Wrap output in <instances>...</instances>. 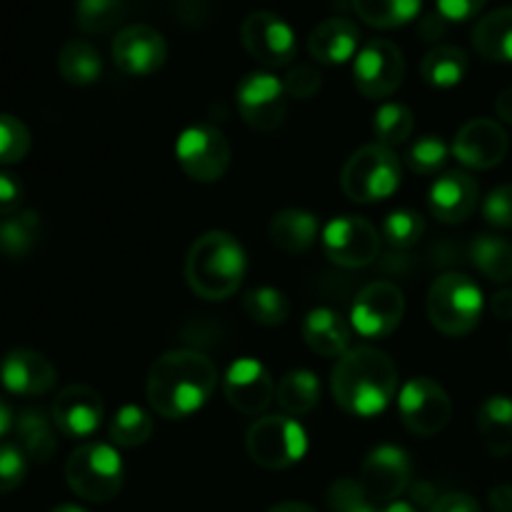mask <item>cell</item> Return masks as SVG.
Masks as SVG:
<instances>
[{"label":"cell","instance_id":"obj_1","mask_svg":"<svg viewBox=\"0 0 512 512\" xmlns=\"http://www.w3.org/2000/svg\"><path fill=\"white\" fill-rule=\"evenodd\" d=\"M215 385L218 373L210 358L195 350H170L150 368L148 403L160 418H188L208 403Z\"/></svg>","mask_w":512,"mask_h":512},{"label":"cell","instance_id":"obj_2","mask_svg":"<svg viewBox=\"0 0 512 512\" xmlns=\"http://www.w3.org/2000/svg\"><path fill=\"white\" fill-rule=\"evenodd\" d=\"M333 398L345 413L375 418L398 393V368L378 348L358 345L338 358L330 378Z\"/></svg>","mask_w":512,"mask_h":512},{"label":"cell","instance_id":"obj_3","mask_svg":"<svg viewBox=\"0 0 512 512\" xmlns=\"http://www.w3.org/2000/svg\"><path fill=\"white\" fill-rule=\"evenodd\" d=\"M248 270V258L238 240L223 230L200 235L185 258V280L205 300H228L238 293Z\"/></svg>","mask_w":512,"mask_h":512},{"label":"cell","instance_id":"obj_4","mask_svg":"<svg viewBox=\"0 0 512 512\" xmlns=\"http://www.w3.org/2000/svg\"><path fill=\"white\" fill-rule=\"evenodd\" d=\"M483 290L463 273H445L428 290V318L450 338H463L478 328L483 318Z\"/></svg>","mask_w":512,"mask_h":512},{"label":"cell","instance_id":"obj_5","mask_svg":"<svg viewBox=\"0 0 512 512\" xmlns=\"http://www.w3.org/2000/svg\"><path fill=\"white\" fill-rule=\"evenodd\" d=\"M65 480L78 498L90 503H108L123 490V460L113 445H80L65 463Z\"/></svg>","mask_w":512,"mask_h":512},{"label":"cell","instance_id":"obj_6","mask_svg":"<svg viewBox=\"0 0 512 512\" xmlns=\"http://www.w3.org/2000/svg\"><path fill=\"white\" fill-rule=\"evenodd\" d=\"M345 195L355 203H378L400 188V160L393 148L380 143L363 145L345 163L340 175Z\"/></svg>","mask_w":512,"mask_h":512},{"label":"cell","instance_id":"obj_7","mask_svg":"<svg viewBox=\"0 0 512 512\" xmlns=\"http://www.w3.org/2000/svg\"><path fill=\"white\" fill-rule=\"evenodd\" d=\"M245 448L260 468L285 470L305 458L308 435L290 415H265L250 425Z\"/></svg>","mask_w":512,"mask_h":512},{"label":"cell","instance_id":"obj_8","mask_svg":"<svg viewBox=\"0 0 512 512\" xmlns=\"http://www.w3.org/2000/svg\"><path fill=\"white\" fill-rule=\"evenodd\" d=\"M175 158L188 178L215 183L230 165V143L223 130L213 125H193L175 140Z\"/></svg>","mask_w":512,"mask_h":512},{"label":"cell","instance_id":"obj_9","mask_svg":"<svg viewBox=\"0 0 512 512\" xmlns=\"http://www.w3.org/2000/svg\"><path fill=\"white\" fill-rule=\"evenodd\" d=\"M235 100L245 123L260 133H273L288 118V90L275 75L248 73L235 88Z\"/></svg>","mask_w":512,"mask_h":512},{"label":"cell","instance_id":"obj_10","mask_svg":"<svg viewBox=\"0 0 512 512\" xmlns=\"http://www.w3.org/2000/svg\"><path fill=\"white\" fill-rule=\"evenodd\" d=\"M353 78L355 88L365 98H388L403 85L405 78V58L403 50L395 43L383 38H375L365 43L353 58Z\"/></svg>","mask_w":512,"mask_h":512},{"label":"cell","instance_id":"obj_11","mask_svg":"<svg viewBox=\"0 0 512 512\" xmlns=\"http://www.w3.org/2000/svg\"><path fill=\"white\" fill-rule=\"evenodd\" d=\"M405 315V295L403 290L388 280L365 285L355 298L350 310V325L358 330V335L368 340L388 338Z\"/></svg>","mask_w":512,"mask_h":512},{"label":"cell","instance_id":"obj_12","mask_svg":"<svg viewBox=\"0 0 512 512\" xmlns=\"http://www.w3.org/2000/svg\"><path fill=\"white\" fill-rule=\"evenodd\" d=\"M398 410L410 433L420 435V438H430V435L440 433L450 423L453 405H450L443 385L435 383L433 378L420 375V378L408 380L403 385L398 395Z\"/></svg>","mask_w":512,"mask_h":512},{"label":"cell","instance_id":"obj_13","mask_svg":"<svg viewBox=\"0 0 512 512\" xmlns=\"http://www.w3.org/2000/svg\"><path fill=\"white\" fill-rule=\"evenodd\" d=\"M240 40L245 50L268 68H283L295 58V50H298L293 28L270 10L250 13L240 25Z\"/></svg>","mask_w":512,"mask_h":512},{"label":"cell","instance_id":"obj_14","mask_svg":"<svg viewBox=\"0 0 512 512\" xmlns=\"http://www.w3.org/2000/svg\"><path fill=\"white\" fill-rule=\"evenodd\" d=\"M323 248L333 263L343 268H365L380 253V235L368 220L340 215L323 230Z\"/></svg>","mask_w":512,"mask_h":512},{"label":"cell","instance_id":"obj_15","mask_svg":"<svg viewBox=\"0 0 512 512\" xmlns=\"http://www.w3.org/2000/svg\"><path fill=\"white\" fill-rule=\"evenodd\" d=\"M410 475H413V465H410L408 453L403 448L378 445L365 458L360 483L365 485L375 503L388 505L410 488Z\"/></svg>","mask_w":512,"mask_h":512},{"label":"cell","instance_id":"obj_16","mask_svg":"<svg viewBox=\"0 0 512 512\" xmlns=\"http://www.w3.org/2000/svg\"><path fill=\"white\" fill-rule=\"evenodd\" d=\"M168 58V43L163 33H158L150 25H128L120 30L113 40V60L125 75H143L158 73Z\"/></svg>","mask_w":512,"mask_h":512},{"label":"cell","instance_id":"obj_17","mask_svg":"<svg viewBox=\"0 0 512 512\" xmlns=\"http://www.w3.org/2000/svg\"><path fill=\"white\" fill-rule=\"evenodd\" d=\"M510 140L503 125L490 118H475L458 130L453 143L455 158L473 170H490L503 163Z\"/></svg>","mask_w":512,"mask_h":512},{"label":"cell","instance_id":"obj_18","mask_svg":"<svg viewBox=\"0 0 512 512\" xmlns=\"http://www.w3.org/2000/svg\"><path fill=\"white\" fill-rule=\"evenodd\" d=\"M103 400L88 385H68L53 400L50 418L65 438H90L103 423Z\"/></svg>","mask_w":512,"mask_h":512},{"label":"cell","instance_id":"obj_19","mask_svg":"<svg viewBox=\"0 0 512 512\" xmlns=\"http://www.w3.org/2000/svg\"><path fill=\"white\" fill-rule=\"evenodd\" d=\"M223 390L228 403L243 415H258L273 403L275 383L263 363L253 358H243L230 365L223 380Z\"/></svg>","mask_w":512,"mask_h":512},{"label":"cell","instance_id":"obj_20","mask_svg":"<svg viewBox=\"0 0 512 512\" xmlns=\"http://www.w3.org/2000/svg\"><path fill=\"white\" fill-rule=\"evenodd\" d=\"M58 373L53 363L38 350L18 348L5 353L0 360V383L10 395L18 398H38L53 390Z\"/></svg>","mask_w":512,"mask_h":512},{"label":"cell","instance_id":"obj_21","mask_svg":"<svg viewBox=\"0 0 512 512\" xmlns=\"http://www.w3.org/2000/svg\"><path fill=\"white\" fill-rule=\"evenodd\" d=\"M480 188L475 178L463 170H453L438 178L430 188V213L443 223H460L478 208Z\"/></svg>","mask_w":512,"mask_h":512},{"label":"cell","instance_id":"obj_22","mask_svg":"<svg viewBox=\"0 0 512 512\" xmlns=\"http://www.w3.org/2000/svg\"><path fill=\"white\" fill-rule=\"evenodd\" d=\"M360 30L348 18H328L313 28L308 38V50L318 63L343 65L358 55Z\"/></svg>","mask_w":512,"mask_h":512},{"label":"cell","instance_id":"obj_23","mask_svg":"<svg viewBox=\"0 0 512 512\" xmlns=\"http://www.w3.org/2000/svg\"><path fill=\"white\" fill-rule=\"evenodd\" d=\"M350 325L330 308H315L303 320V340L323 358H343L350 350Z\"/></svg>","mask_w":512,"mask_h":512},{"label":"cell","instance_id":"obj_24","mask_svg":"<svg viewBox=\"0 0 512 512\" xmlns=\"http://www.w3.org/2000/svg\"><path fill=\"white\" fill-rule=\"evenodd\" d=\"M478 430L485 448L495 458L512 453V398L490 395L478 410Z\"/></svg>","mask_w":512,"mask_h":512},{"label":"cell","instance_id":"obj_25","mask_svg":"<svg viewBox=\"0 0 512 512\" xmlns=\"http://www.w3.org/2000/svg\"><path fill=\"white\" fill-rule=\"evenodd\" d=\"M473 45L485 60L512 63V5L493 10L475 23Z\"/></svg>","mask_w":512,"mask_h":512},{"label":"cell","instance_id":"obj_26","mask_svg":"<svg viewBox=\"0 0 512 512\" xmlns=\"http://www.w3.org/2000/svg\"><path fill=\"white\" fill-rule=\"evenodd\" d=\"M15 435H18V445L28 460L35 463H48L58 450V438H55V423L53 418L38 408H28L18 415L15 420Z\"/></svg>","mask_w":512,"mask_h":512},{"label":"cell","instance_id":"obj_27","mask_svg":"<svg viewBox=\"0 0 512 512\" xmlns=\"http://www.w3.org/2000/svg\"><path fill=\"white\" fill-rule=\"evenodd\" d=\"M270 240L285 253H305L318 238V218L308 210L288 208L280 210L270 220Z\"/></svg>","mask_w":512,"mask_h":512},{"label":"cell","instance_id":"obj_28","mask_svg":"<svg viewBox=\"0 0 512 512\" xmlns=\"http://www.w3.org/2000/svg\"><path fill=\"white\" fill-rule=\"evenodd\" d=\"M470 58L458 45H438L423 58L420 73L433 88H455L468 75Z\"/></svg>","mask_w":512,"mask_h":512},{"label":"cell","instance_id":"obj_29","mask_svg":"<svg viewBox=\"0 0 512 512\" xmlns=\"http://www.w3.org/2000/svg\"><path fill=\"white\" fill-rule=\"evenodd\" d=\"M58 70L65 83L93 85L103 75V58L88 40H68L58 53Z\"/></svg>","mask_w":512,"mask_h":512},{"label":"cell","instance_id":"obj_30","mask_svg":"<svg viewBox=\"0 0 512 512\" xmlns=\"http://www.w3.org/2000/svg\"><path fill=\"white\" fill-rule=\"evenodd\" d=\"M40 240V215L35 210H18L0 223V253L10 260L28 258Z\"/></svg>","mask_w":512,"mask_h":512},{"label":"cell","instance_id":"obj_31","mask_svg":"<svg viewBox=\"0 0 512 512\" xmlns=\"http://www.w3.org/2000/svg\"><path fill=\"white\" fill-rule=\"evenodd\" d=\"M470 260L493 283L512 280V245L498 235H478L470 245Z\"/></svg>","mask_w":512,"mask_h":512},{"label":"cell","instance_id":"obj_32","mask_svg":"<svg viewBox=\"0 0 512 512\" xmlns=\"http://www.w3.org/2000/svg\"><path fill=\"white\" fill-rule=\"evenodd\" d=\"M320 400V383L310 370H290L278 385V403L290 418L313 413Z\"/></svg>","mask_w":512,"mask_h":512},{"label":"cell","instance_id":"obj_33","mask_svg":"<svg viewBox=\"0 0 512 512\" xmlns=\"http://www.w3.org/2000/svg\"><path fill=\"white\" fill-rule=\"evenodd\" d=\"M360 20L373 28L393 30L418 18L423 0H353Z\"/></svg>","mask_w":512,"mask_h":512},{"label":"cell","instance_id":"obj_34","mask_svg":"<svg viewBox=\"0 0 512 512\" xmlns=\"http://www.w3.org/2000/svg\"><path fill=\"white\" fill-rule=\"evenodd\" d=\"M110 440L120 448H138L153 435V418L140 405H123L110 420Z\"/></svg>","mask_w":512,"mask_h":512},{"label":"cell","instance_id":"obj_35","mask_svg":"<svg viewBox=\"0 0 512 512\" xmlns=\"http://www.w3.org/2000/svg\"><path fill=\"white\" fill-rule=\"evenodd\" d=\"M415 118L413 110L408 105L400 103H385L380 105L378 113L373 118V133L378 138L380 145L385 148H393V145L405 143V140L413 135Z\"/></svg>","mask_w":512,"mask_h":512},{"label":"cell","instance_id":"obj_36","mask_svg":"<svg viewBox=\"0 0 512 512\" xmlns=\"http://www.w3.org/2000/svg\"><path fill=\"white\" fill-rule=\"evenodd\" d=\"M243 308L255 323L265 325V328H275V325H283L290 315V303L285 298V293H280L278 288H253L243 300Z\"/></svg>","mask_w":512,"mask_h":512},{"label":"cell","instance_id":"obj_37","mask_svg":"<svg viewBox=\"0 0 512 512\" xmlns=\"http://www.w3.org/2000/svg\"><path fill=\"white\" fill-rule=\"evenodd\" d=\"M125 0H75V23L83 33H108L120 23Z\"/></svg>","mask_w":512,"mask_h":512},{"label":"cell","instance_id":"obj_38","mask_svg":"<svg viewBox=\"0 0 512 512\" xmlns=\"http://www.w3.org/2000/svg\"><path fill=\"white\" fill-rule=\"evenodd\" d=\"M330 512H380L378 503L368 495L365 485L355 478H340L328 488Z\"/></svg>","mask_w":512,"mask_h":512},{"label":"cell","instance_id":"obj_39","mask_svg":"<svg viewBox=\"0 0 512 512\" xmlns=\"http://www.w3.org/2000/svg\"><path fill=\"white\" fill-rule=\"evenodd\" d=\"M423 230H425V220L423 215L415 213V210H393V213L385 218L383 223V238L388 240L393 248L405 250V248H413L420 238H423Z\"/></svg>","mask_w":512,"mask_h":512},{"label":"cell","instance_id":"obj_40","mask_svg":"<svg viewBox=\"0 0 512 512\" xmlns=\"http://www.w3.org/2000/svg\"><path fill=\"white\" fill-rule=\"evenodd\" d=\"M30 153V130L15 115L0 113V165H15Z\"/></svg>","mask_w":512,"mask_h":512},{"label":"cell","instance_id":"obj_41","mask_svg":"<svg viewBox=\"0 0 512 512\" xmlns=\"http://www.w3.org/2000/svg\"><path fill=\"white\" fill-rule=\"evenodd\" d=\"M445 160H448V145L440 138H435V135H423L408 150L410 170L420 175L438 173L445 165Z\"/></svg>","mask_w":512,"mask_h":512},{"label":"cell","instance_id":"obj_42","mask_svg":"<svg viewBox=\"0 0 512 512\" xmlns=\"http://www.w3.org/2000/svg\"><path fill=\"white\" fill-rule=\"evenodd\" d=\"M28 478V455L15 443H0V495L13 493Z\"/></svg>","mask_w":512,"mask_h":512},{"label":"cell","instance_id":"obj_43","mask_svg":"<svg viewBox=\"0 0 512 512\" xmlns=\"http://www.w3.org/2000/svg\"><path fill=\"white\" fill-rule=\"evenodd\" d=\"M323 85V75H320L318 68L308 63H300L295 68H290L288 78H285V90H288V98L308 100L313 98L315 93Z\"/></svg>","mask_w":512,"mask_h":512},{"label":"cell","instance_id":"obj_44","mask_svg":"<svg viewBox=\"0 0 512 512\" xmlns=\"http://www.w3.org/2000/svg\"><path fill=\"white\" fill-rule=\"evenodd\" d=\"M483 215L493 228H512V185L490 190L483 203Z\"/></svg>","mask_w":512,"mask_h":512},{"label":"cell","instance_id":"obj_45","mask_svg":"<svg viewBox=\"0 0 512 512\" xmlns=\"http://www.w3.org/2000/svg\"><path fill=\"white\" fill-rule=\"evenodd\" d=\"M488 0H435L440 18L448 23H465L485 8Z\"/></svg>","mask_w":512,"mask_h":512},{"label":"cell","instance_id":"obj_46","mask_svg":"<svg viewBox=\"0 0 512 512\" xmlns=\"http://www.w3.org/2000/svg\"><path fill=\"white\" fill-rule=\"evenodd\" d=\"M23 183L18 175L13 173H0V218H10L18 213L20 203H23Z\"/></svg>","mask_w":512,"mask_h":512},{"label":"cell","instance_id":"obj_47","mask_svg":"<svg viewBox=\"0 0 512 512\" xmlns=\"http://www.w3.org/2000/svg\"><path fill=\"white\" fill-rule=\"evenodd\" d=\"M430 512H483L478 500L468 493H445L435 500Z\"/></svg>","mask_w":512,"mask_h":512},{"label":"cell","instance_id":"obj_48","mask_svg":"<svg viewBox=\"0 0 512 512\" xmlns=\"http://www.w3.org/2000/svg\"><path fill=\"white\" fill-rule=\"evenodd\" d=\"M490 310H493L495 318L500 320H512V290H500L490 300Z\"/></svg>","mask_w":512,"mask_h":512},{"label":"cell","instance_id":"obj_49","mask_svg":"<svg viewBox=\"0 0 512 512\" xmlns=\"http://www.w3.org/2000/svg\"><path fill=\"white\" fill-rule=\"evenodd\" d=\"M490 508L493 512H512V485H498L490 490Z\"/></svg>","mask_w":512,"mask_h":512},{"label":"cell","instance_id":"obj_50","mask_svg":"<svg viewBox=\"0 0 512 512\" xmlns=\"http://www.w3.org/2000/svg\"><path fill=\"white\" fill-rule=\"evenodd\" d=\"M410 495H413V503L423 505V508H433L435 500H438V493H435V488L430 483H425V480L415 483L413 488H410Z\"/></svg>","mask_w":512,"mask_h":512},{"label":"cell","instance_id":"obj_51","mask_svg":"<svg viewBox=\"0 0 512 512\" xmlns=\"http://www.w3.org/2000/svg\"><path fill=\"white\" fill-rule=\"evenodd\" d=\"M495 113H498L500 120L512 125V85L498 95V100H495Z\"/></svg>","mask_w":512,"mask_h":512},{"label":"cell","instance_id":"obj_52","mask_svg":"<svg viewBox=\"0 0 512 512\" xmlns=\"http://www.w3.org/2000/svg\"><path fill=\"white\" fill-rule=\"evenodd\" d=\"M15 428V418H13V408L8 405V400L0 395V438L10 433Z\"/></svg>","mask_w":512,"mask_h":512},{"label":"cell","instance_id":"obj_53","mask_svg":"<svg viewBox=\"0 0 512 512\" xmlns=\"http://www.w3.org/2000/svg\"><path fill=\"white\" fill-rule=\"evenodd\" d=\"M268 512H315V510L310 508V505L295 503V500H290V503H278V505H273V508H270Z\"/></svg>","mask_w":512,"mask_h":512},{"label":"cell","instance_id":"obj_54","mask_svg":"<svg viewBox=\"0 0 512 512\" xmlns=\"http://www.w3.org/2000/svg\"><path fill=\"white\" fill-rule=\"evenodd\" d=\"M380 512H418V508L413 503H408V500H393L385 508H380Z\"/></svg>","mask_w":512,"mask_h":512},{"label":"cell","instance_id":"obj_55","mask_svg":"<svg viewBox=\"0 0 512 512\" xmlns=\"http://www.w3.org/2000/svg\"><path fill=\"white\" fill-rule=\"evenodd\" d=\"M50 512H85V510L78 508V505H58V508H53Z\"/></svg>","mask_w":512,"mask_h":512}]
</instances>
